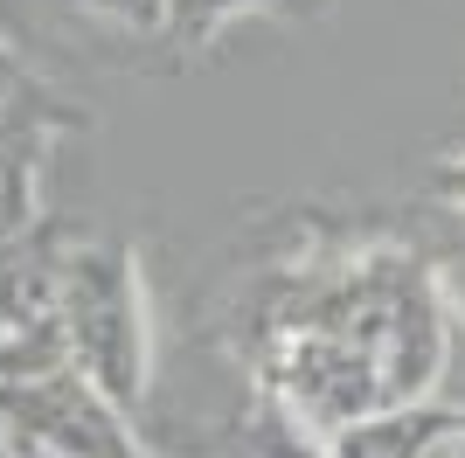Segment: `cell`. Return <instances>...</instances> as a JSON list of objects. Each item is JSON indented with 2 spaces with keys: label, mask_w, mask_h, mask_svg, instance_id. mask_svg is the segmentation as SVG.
I'll return each instance as SVG.
<instances>
[{
  "label": "cell",
  "mask_w": 465,
  "mask_h": 458,
  "mask_svg": "<svg viewBox=\"0 0 465 458\" xmlns=\"http://www.w3.org/2000/svg\"><path fill=\"white\" fill-rule=\"evenodd\" d=\"M63 334L70 362L125 410L146 389V299H139V264L125 250H91L63 271Z\"/></svg>",
  "instance_id": "6da1fadb"
},
{
  "label": "cell",
  "mask_w": 465,
  "mask_h": 458,
  "mask_svg": "<svg viewBox=\"0 0 465 458\" xmlns=\"http://www.w3.org/2000/svg\"><path fill=\"white\" fill-rule=\"evenodd\" d=\"M459 438H465V410L403 396V403L361 410V417L341 423L327 444H333V458H445Z\"/></svg>",
  "instance_id": "7a4b0ae2"
}]
</instances>
